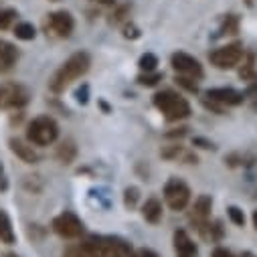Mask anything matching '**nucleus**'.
<instances>
[{
  "mask_svg": "<svg viewBox=\"0 0 257 257\" xmlns=\"http://www.w3.org/2000/svg\"><path fill=\"white\" fill-rule=\"evenodd\" d=\"M89 65H91L89 53H85V51L73 53V55L53 73V77H51V81H49V89H51L53 93H63L73 81H77L79 77H83V75L89 71Z\"/></svg>",
  "mask_w": 257,
  "mask_h": 257,
  "instance_id": "obj_1",
  "label": "nucleus"
},
{
  "mask_svg": "<svg viewBox=\"0 0 257 257\" xmlns=\"http://www.w3.org/2000/svg\"><path fill=\"white\" fill-rule=\"evenodd\" d=\"M93 257H127L132 251L130 243L113 235H91L81 243Z\"/></svg>",
  "mask_w": 257,
  "mask_h": 257,
  "instance_id": "obj_2",
  "label": "nucleus"
},
{
  "mask_svg": "<svg viewBox=\"0 0 257 257\" xmlns=\"http://www.w3.org/2000/svg\"><path fill=\"white\" fill-rule=\"evenodd\" d=\"M154 105L168 121H180L190 115V103L180 93H176L172 89H164V91L156 93Z\"/></svg>",
  "mask_w": 257,
  "mask_h": 257,
  "instance_id": "obj_3",
  "label": "nucleus"
},
{
  "mask_svg": "<svg viewBox=\"0 0 257 257\" xmlns=\"http://www.w3.org/2000/svg\"><path fill=\"white\" fill-rule=\"evenodd\" d=\"M57 138H59V125L51 115H39L27 127V140L33 146H49Z\"/></svg>",
  "mask_w": 257,
  "mask_h": 257,
  "instance_id": "obj_4",
  "label": "nucleus"
},
{
  "mask_svg": "<svg viewBox=\"0 0 257 257\" xmlns=\"http://www.w3.org/2000/svg\"><path fill=\"white\" fill-rule=\"evenodd\" d=\"M31 93L25 85L15 81L0 83V109H21L29 103Z\"/></svg>",
  "mask_w": 257,
  "mask_h": 257,
  "instance_id": "obj_5",
  "label": "nucleus"
},
{
  "mask_svg": "<svg viewBox=\"0 0 257 257\" xmlns=\"http://www.w3.org/2000/svg\"><path fill=\"white\" fill-rule=\"evenodd\" d=\"M243 57H245V53H243L241 43H229V45L219 47L209 53V61L217 69H233L235 65H239Z\"/></svg>",
  "mask_w": 257,
  "mask_h": 257,
  "instance_id": "obj_6",
  "label": "nucleus"
},
{
  "mask_svg": "<svg viewBox=\"0 0 257 257\" xmlns=\"http://www.w3.org/2000/svg\"><path fill=\"white\" fill-rule=\"evenodd\" d=\"M164 201L172 211H182L190 203V188L180 178H170L164 186Z\"/></svg>",
  "mask_w": 257,
  "mask_h": 257,
  "instance_id": "obj_7",
  "label": "nucleus"
},
{
  "mask_svg": "<svg viewBox=\"0 0 257 257\" xmlns=\"http://www.w3.org/2000/svg\"><path fill=\"white\" fill-rule=\"evenodd\" d=\"M75 29V21L69 13L65 11H55L51 15H47V21H45V33L55 37V39H67L71 37Z\"/></svg>",
  "mask_w": 257,
  "mask_h": 257,
  "instance_id": "obj_8",
  "label": "nucleus"
},
{
  "mask_svg": "<svg viewBox=\"0 0 257 257\" xmlns=\"http://www.w3.org/2000/svg\"><path fill=\"white\" fill-rule=\"evenodd\" d=\"M170 63H172V69L182 75V77H188V79H203L205 71H203V65L199 63V59L190 57L186 53H174L170 57Z\"/></svg>",
  "mask_w": 257,
  "mask_h": 257,
  "instance_id": "obj_9",
  "label": "nucleus"
},
{
  "mask_svg": "<svg viewBox=\"0 0 257 257\" xmlns=\"http://www.w3.org/2000/svg\"><path fill=\"white\" fill-rule=\"evenodd\" d=\"M53 231L63 239H77L83 235V223L73 213H61L53 219Z\"/></svg>",
  "mask_w": 257,
  "mask_h": 257,
  "instance_id": "obj_10",
  "label": "nucleus"
},
{
  "mask_svg": "<svg viewBox=\"0 0 257 257\" xmlns=\"http://www.w3.org/2000/svg\"><path fill=\"white\" fill-rule=\"evenodd\" d=\"M205 95H207V99H209L211 103H219L221 107L243 103V93L237 91V89H231V87H215V89H207Z\"/></svg>",
  "mask_w": 257,
  "mask_h": 257,
  "instance_id": "obj_11",
  "label": "nucleus"
},
{
  "mask_svg": "<svg viewBox=\"0 0 257 257\" xmlns=\"http://www.w3.org/2000/svg\"><path fill=\"white\" fill-rule=\"evenodd\" d=\"M174 253H176V257H199L197 243L188 237V233L184 229L174 231Z\"/></svg>",
  "mask_w": 257,
  "mask_h": 257,
  "instance_id": "obj_12",
  "label": "nucleus"
},
{
  "mask_svg": "<svg viewBox=\"0 0 257 257\" xmlns=\"http://www.w3.org/2000/svg\"><path fill=\"white\" fill-rule=\"evenodd\" d=\"M211 209H213V199L209 195H201L190 209V217H188L190 223L195 227L201 225V223H207L211 219Z\"/></svg>",
  "mask_w": 257,
  "mask_h": 257,
  "instance_id": "obj_13",
  "label": "nucleus"
},
{
  "mask_svg": "<svg viewBox=\"0 0 257 257\" xmlns=\"http://www.w3.org/2000/svg\"><path fill=\"white\" fill-rule=\"evenodd\" d=\"M9 144H11L13 154H15V156H19L23 162H27V164H37V162L41 160L39 152L33 148V144H31V142H25V140H21V138H11V140H9Z\"/></svg>",
  "mask_w": 257,
  "mask_h": 257,
  "instance_id": "obj_14",
  "label": "nucleus"
},
{
  "mask_svg": "<svg viewBox=\"0 0 257 257\" xmlns=\"http://www.w3.org/2000/svg\"><path fill=\"white\" fill-rule=\"evenodd\" d=\"M17 61H19V49L11 41L0 39V73L13 71Z\"/></svg>",
  "mask_w": 257,
  "mask_h": 257,
  "instance_id": "obj_15",
  "label": "nucleus"
},
{
  "mask_svg": "<svg viewBox=\"0 0 257 257\" xmlns=\"http://www.w3.org/2000/svg\"><path fill=\"white\" fill-rule=\"evenodd\" d=\"M160 156L166 158V160H178V162H186V164H197V154H192L184 146H168V148H164L160 152Z\"/></svg>",
  "mask_w": 257,
  "mask_h": 257,
  "instance_id": "obj_16",
  "label": "nucleus"
},
{
  "mask_svg": "<svg viewBox=\"0 0 257 257\" xmlns=\"http://www.w3.org/2000/svg\"><path fill=\"white\" fill-rule=\"evenodd\" d=\"M197 231L201 233V237H203L205 241H211V243H215V241H219V239L223 237V227H221V223H219V221H213V223H211V219H209L207 223L197 225Z\"/></svg>",
  "mask_w": 257,
  "mask_h": 257,
  "instance_id": "obj_17",
  "label": "nucleus"
},
{
  "mask_svg": "<svg viewBox=\"0 0 257 257\" xmlns=\"http://www.w3.org/2000/svg\"><path fill=\"white\" fill-rule=\"evenodd\" d=\"M142 217L152 225L160 223L162 221V203L158 199H148L142 207Z\"/></svg>",
  "mask_w": 257,
  "mask_h": 257,
  "instance_id": "obj_18",
  "label": "nucleus"
},
{
  "mask_svg": "<svg viewBox=\"0 0 257 257\" xmlns=\"http://www.w3.org/2000/svg\"><path fill=\"white\" fill-rule=\"evenodd\" d=\"M17 241V235H15V229H13V223H11V217L0 209V243H7V245H13Z\"/></svg>",
  "mask_w": 257,
  "mask_h": 257,
  "instance_id": "obj_19",
  "label": "nucleus"
},
{
  "mask_svg": "<svg viewBox=\"0 0 257 257\" xmlns=\"http://www.w3.org/2000/svg\"><path fill=\"white\" fill-rule=\"evenodd\" d=\"M75 156H77V146L71 140H65V142L59 146V150H57V158L63 164H71L75 160Z\"/></svg>",
  "mask_w": 257,
  "mask_h": 257,
  "instance_id": "obj_20",
  "label": "nucleus"
},
{
  "mask_svg": "<svg viewBox=\"0 0 257 257\" xmlns=\"http://www.w3.org/2000/svg\"><path fill=\"white\" fill-rule=\"evenodd\" d=\"M13 33L21 41H33L37 37V31H35V27L31 23H17L15 29H13Z\"/></svg>",
  "mask_w": 257,
  "mask_h": 257,
  "instance_id": "obj_21",
  "label": "nucleus"
},
{
  "mask_svg": "<svg viewBox=\"0 0 257 257\" xmlns=\"http://www.w3.org/2000/svg\"><path fill=\"white\" fill-rule=\"evenodd\" d=\"M237 31H239V19H237L235 15H227V17L223 19V27L219 29L217 37H223V35H237Z\"/></svg>",
  "mask_w": 257,
  "mask_h": 257,
  "instance_id": "obj_22",
  "label": "nucleus"
},
{
  "mask_svg": "<svg viewBox=\"0 0 257 257\" xmlns=\"http://www.w3.org/2000/svg\"><path fill=\"white\" fill-rule=\"evenodd\" d=\"M19 13L15 9H0V31H7L17 23Z\"/></svg>",
  "mask_w": 257,
  "mask_h": 257,
  "instance_id": "obj_23",
  "label": "nucleus"
},
{
  "mask_svg": "<svg viewBox=\"0 0 257 257\" xmlns=\"http://www.w3.org/2000/svg\"><path fill=\"white\" fill-rule=\"evenodd\" d=\"M239 77L245 79V81H257V71H255V65H253V55H249L247 61L243 63V67L239 69Z\"/></svg>",
  "mask_w": 257,
  "mask_h": 257,
  "instance_id": "obj_24",
  "label": "nucleus"
},
{
  "mask_svg": "<svg viewBox=\"0 0 257 257\" xmlns=\"http://www.w3.org/2000/svg\"><path fill=\"white\" fill-rule=\"evenodd\" d=\"M138 65H140V69H142L144 73H152V71H156L158 57H156L154 53H146V55H142V57H140Z\"/></svg>",
  "mask_w": 257,
  "mask_h": 257,
  "instance_id": "obj_25",
  "label": "nucleus"
},
{
  "mask_svg": "<svg viewBox=\"0 0 257 257\" xmlns=\"http://www.w3.org/2000/svg\"><path fill=\"white\" fill-rule=\"evenodd\" d=\"M138 199H140V190H138L136 186L125 188L123 203H125V207H127V209H134V207H136V203H138Z\"/></svg>",
  "mask_w": 257,
  "mask_h": 257,
  "instance_id": "obj_26",
  "label": "nucleus"
},
{
  "mask_svg": "<svg viewBox=\"0 0 257 257\" xmlns=\"http://www.w3.org/2000/svg\"><path fill=\"white\" fill-rule=\"evenodd\" d=\"M158 81H162V75L160 73H142L140 77H138V83L140 85H146V87H152V85H156Z\"/></svg>",
  "mask_w": 257,
  "mask_h": 257,
  "instance_id": "obj_27",
  "label": "nucleus"
},
{
  "mask_svg": "<svg viewBox=\"0 0 257 257\" xmlns=\"http://www.w3.org/2000/svg\"><path fill=\"white\" fill-rule=\"evenodd\" d=\"M227 215H229V219H231L237 227H243V225H245V215H243V211H241L239 207H229V209H227Z\"/></svg>",
  "mask_w": 257,
  "mask_h": 257,
  "instance_id": "obj_28",
  "label": "nucleus"
},
{
  "mask_svg": "<svg viewBox=\"0 0 257 257\" xmlns=\"http://www.w3.org/2000/svg\"><path fill=\"white\" fill-rule=\"evenodd\" d=\"M180 87H184V89H188V91H192V93H197L199 89H197V83H195V79H188V77H182V75H176V79H174Z\"/></svg>",
  "mask_w": 257,
  "mask_h": 257,
  "instance_id": "obj_29",
  "label": "nucleus"
},
{
  "mask_svg": "<svg viewBox=\"0 0 257 257\" xmlns=\"http://www.w3.org/2000/svg\"><path fill=\"white\" fill-rule=\"evenodd\" d=\"M213 257H255L253 253H243V255H235V253H231V251H227V249H223V247H217L215 251H213Z\"/></svg>",
  "mask_w": 257,
  "mask_h": 257,
  "instance_id": "obj_30",
  "label": "nucleus"
},
{
  "mask_svg": "<svg viewBox=\"0 0 257 257\" xmlns=\"http://www.w3.org/2000/svg\"><path fill=\"white\" fill-rule=\"evenodd\" d=\"M67 257H93L83 245H79V247H73V249H69L67 251Z\"/></svg>",
  "mask_w": 257,
  "mask_h": 257,
  "instance_id": "obj_31",
  "label": "nucleus"
},
{
  "mask_svg": "<svg viewBox=\"0 0 257 257\" xmlns=\"http://www.w3.org/2000/svg\"><path fill=\"white\" fill-rule=\"evenodd\" d=\"M127 257H158V253H156V251H152V249H146V247H142V249L130 251V255H127Z\"/></svg>",
  "mask_w": 257,
  "mask_h": 257,
  "instance_id": "obj_32",
  "label": "nucleus"
},
{
  "mask_svg": "<svg viewBox=\"0 0 257 257\" xmlns=\"http://www.w3.org/2000/svg\"><path fill=\"white\" fill-rule=\"evenodd\" d=\"M75 97H77L79 103H87V99H89V85H83L81 89H77Z\"/></svg>",
  "mask_w": 257,
  "mask_h": 257,
  "instance_id": "obj_33",
  "label": "nucleus"
},
{
  "mask_svg": "<svg viewBox=\"0 0 257 257\" xmlns=\"http://www.w3.org/2000/svg\"><path fill=\"white\" fill-rule=\"evenodd\" d=\"M9 188V178H7V172H5V166L0 164V192H5Z\"/></svg>",
  "mask_w": 257,
  "mask_h": 257,
  "instance_id": "obj_34",
  "label": "nucleus"
},
{
  "mask_svg": "<svg viewBox=\"0 0 257 257\" xmlns=\"http://www.w3.org/2000/svg\"><path fill=\"white\" fill-rule=\"evenodd\" d=\"M192 144H195V146H201V148H213V144L207 142V140H203V138H195V140H192Z\"/></svg>",
  "mask_w": 257,
  "mask_h": 257,
  "instance_id": "obj_35",
  "label": "nucleus"
},
{
  "mask_svg": "<svg viewBox=\"0 0 257 257\" xmlns=\"http://www.w3.org/2000/svg\"><path fill=\"white\" fill-rule=\"evenodd\" d=\"M247 95H251V97H257V81H253L249 87H247V91H245Z\"/></svg>",
  "mask_w": 257,
  "mask_h": 257,
  "instance_id": "obj_36",
  "label": "nucleus"
},
{
  "mask_svg": "<svg viewBox=\"0 0 257 257\" xmlns=\"http://www.w3.org/2000/svg\"><path fill=\"white\" fill-rule=\"evenodd\" d=\"M93 3H97V5H105V7H109V5H113L115 0H93Z\"/></svg>",
  "mask_w": 257,
  "mask_h": 257,
  "instance_id": "obj_37",
  "label": "nucleus"
},
{
  "mask_svg": "<svg viewBox=\"0 0 257 257\" xmlns=\"http://www.w3.org/2000/svg\"><path fill=\"white\" fill-rule=\"evenodd\" d=\"M255 3H257V0H245V5H247L249 9H253V7H255Z\"/></svg>",
  "mask_w": 257,
  "mask_h": 257,
  "instance_id": "obj_38",
  "label": "nucleus"
},
{
  "mask_svg": "<svg viewBox=\"0 0 257 257\" xmlns=\"http://www.w3.org/2000/svg\"><path fill=\"white\" fill-rule=\"evenodd\" d=\"M253 227H255V229H257V211H255V213H253Z\"/></svg>",
  "mask_w": 257,
  "mask_h": 257,
  "instance_id": "obj_39",
  "label": "nucleus"
},
{
  "mask_svg": "<svg viewBox=\"0 0 257 257\" xmlns=\"http://www.w3.org/2000/svg\"><path fill=\"white\" fill-rule=\"evenodd\" d=\"M5 257H17V255H11V253H9V255H5Z\"/></svg>",
  "mask_w": 257,
  "mask_h": 257,
  "instance_id": "obj_40",
  "label": "nucleus"
}]
</instances>
